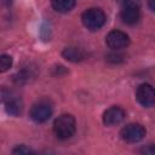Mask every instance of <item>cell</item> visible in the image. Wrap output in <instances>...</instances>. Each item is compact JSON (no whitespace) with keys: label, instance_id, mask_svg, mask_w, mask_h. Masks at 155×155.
Here are the masks:
<instances>
[{"label":"cell","instance_id":"1","mask_svg":"<svg viewBox=\"0 0 155 155\" xmlns=\"http://www.w3.org/2000/svg\"><path fill=\"white\" fill-rule=\"evenodd\" d=\"M76 130V122L73 115L63 114L58 116L53 122V132L57 138L59 139H68L70 138Z\"/></svg>","mask_w":155,"mask_h":155},{"label":"cell","instance_id":"2","mask_svg":"<svg viewBox=\"0 0 155 155\" xmlns=\"http://www.w3.org/2000/svg\"><path fill=\"white\" fill-rule=\"evenodd\" d=\"M81 21L82 24L88 29V30H98L99 28H102L107 21L105 13L101 10V8H88L86 10L82 16H81Z\"/></svg>","mask_w":155,"mask_h":155},{"label":"cell","instance_id":"3","mask_svg":"<svg viewBox=\"0 0 155 155\" xmlns=\"http://www.w3.org/2000/svg\"><path fill=\"white\" fill-rule=\"evenodd\" d=\"M145 128L140 124H128L120 131V137L127 143H137L145 137Z\"/></svg>","mask_w":155,"mask_h":155},{"label":"cell","instance_id":"4","mask_svg":"<svg viewBox=\"0 0 155 155\" xmlns=\"http://www.w3.org/2000/svg\"><path fill=\"white\" fill-rule=\"evenodd\" d=\"M52 107L48 102H45V101H41L39 103H35L31 109H30V117L33 121L38 122V124H41V122H45L47 121L51 115H52Z\"/></svg>","mask_w":155,"mask_h":155},{"label":"cell","instance_id":"5","mask_svg":"<svg viewBox=\"0 0 155 155\" xmlns=\"http://www.w3.org/2000/svg\"><path fill=\"white\" fill-rule=\"evenodd\" d=\"M2 101L5 103V108L6 111L13 116H18L21 115L22 110H23V103L22 99L13 92L11 91H6L2 94Z\"/></svg>","mask_w":155,"mask_h":155},{"label":"cell","instance_id":"6","mask_svg":"<svg viewBox=\"0 0 155 155\" xmlns=\"http://www.w3.org/2000/svg\"><path fill=\"white\" fill-rule=\"evenodd\" d=\"M136 97H137L138 103L145 108H150L155 103V92H154L153 86L149 84L139 85L136 92Z\"/></svg>","mask_w":155,"mask_h":155},{"label":"cell","instance_id":"7","mask_svg":"<svg viewBox=\"0 0 155 155\" xmlns=\"http://www.w3.org/2000/svg\"><path fill=\"white\" fill-rule=\"evenodd\" d=\"M105 42L113 50H121V48H125L126 46H128L130 38L126 33H124L121 30H111L107 35Z\"/></svg>","mask_w":155,"mask_h":155},{"label":"cell","instance_id":"8","mask_svg":"<svg viewBox=\"0 0 155 155\" xmlns=\"http://www.w3.org/2000/svg\"><path fill=\"white\" fill-rule=\"evenodd\" d=\"M120 17L127 24L136 23L139 19V4H125V5H121Z\"/></svg>","mask_w":155,"mask_h":155},{"label":"cell","instance_id":"9","mask_svg":"<svg viewBox=\"0 0 155 155\" xmlns=\"http://www.w3.org/2000/svg\"><path fill=\"white\" fill-rule=\"evenodd\" d=\"M125 119V111L120 107H110L103 114V124L107 126L119 125Z\"/></svg>","mask_w":155,"mask_h":155},{"label":"cell","instance_id":"10","mask_svg":"<svg viewBox=\"0 0 155 155\" xmlns=\"http://www.w3.org/2000/svg\"><path fill=\"white\" fill-rule=\"evenodd\" d=\"M62 56H63L64 59H67L69 62L78 63V62H81V61H84L86 58V52L82 48L69 46V47H65L62 51Z\"/></svg>","mask_w":155,"mask_h":155},{"label":"cell","instance_id":"11","mask_svg":"<svg viewBox=\"0 0 155 155\" xmlns=\"http://www.w3.org/2000/svg\"><path fill=\"white\" fill-rule=\"evenodd\" d=\"M52 7L59 13H67L75 6V0H52Z\"/></svg>","mask_w":155,"mask_h":155},{"label":"cell","instance_id":"12","mask_svg":"<svg viewBox=\"0 0 155 155\" xmlns=\"http://www.w3.org/2000/svg\"><path fill=\"white\" fill-rule=\"evenodd\" d=\"M12 65V57L8 54H1L0 56V73L7 71Z\"/></svg>","mask_w":155,"mask_h":155},{"label":"cell","instance_id":"13","mask_svg":"<svg viewBox=\"0 0 155 155\" xmlns=\"http://www.w3.org/2000/svg\"><path fill=\"white\" fill-rule=\"evenodd\" d=\"M12 153H13V154H19V155H22V154H33L34 151L30 150L29 148H27L25 145H18L17 148H15V149L12 150Z\"/></svg>","mask_w":155,"mask_h":155},{"label":"cell","instance_id":"14","mask_svg":"<svg viewBox=\"0 0 155 155\" xmlns=\"http://www.w3.org/2000/svg\"><path fill=\"white\" fill-rule=\"evenodd\" d=\"M108 61L111 62V63H119V62L124 61V56L120 54V53H113V54L108 56Z\"/></svg>","mask_w":155,"mask_h":155},{"label":"cell","instance_id":"15","mask_svg":"<svg viewBox=\"0 0 155 155\" xmlns=\"http://www.w3.org/2000/svg\"><path fill=\"white\" fill-rule=\"evenodd\" d=\"M121 5H125V4H139L138 0H117Z\"/></svg>","mask_w":155,"mask_h":155},{"label":"cell","instance_id":"16","mask_svg":"<svg viewBox=\"0 0 155 155\" xmlns=\"http://www.w3.org/2000/svg\"><path fill=\"white\" fill-rule=\"evenodd\" d=\"M149 7L151 11H155V0H149Z\"/></svg>","mask_w":155,"mask_h":155}]
</instances>
